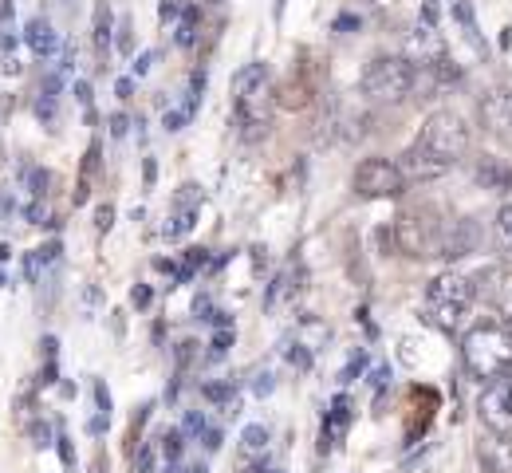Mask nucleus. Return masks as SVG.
I'll use <instances>...</instances> for the list:
<instances>
[{"instance_id": "nucleus-18", "label": "nucleus", "mask_w": 512, "mask_h": 473, "mask_svg": "<svg viewBox=\"0 0 512 473\" xmlns=\"http://www.w3.org/2000/svg\"><path fill=\"white\" fill-rule=\"evenodd\" d=\"M193 217H197V209H178V213H174V217L166 221V229H162V233H166L170 241H178V237H186V233H190V229H193Z\"/></svg>"}, {"instance_id": "nucleus-24", "label": "nucleus", "mask_w": 512, "mask_h": 473, "mask_svg": "<svg viewBox=\"0 0 512 473\" xmlns=\"http://www.w3.org/2000/svg\"><path fill=\"white\" fill-rule=\"evenodd\" d=\"M229 343H233V332H217V336H213V343H209V359H225Z\"/></svg>"}, {"instance_id": "nucleus-38", "label": "nucleus", "mask_w": 512, "mask_h": 473, "mask_svg": "<svg viewBox=\"0 0 512 473\" xmlns=\"http://www.w3.org/2000/svg\"><path fill=\"white\" fill-rule=\"evenodd\" d=\"M75 95H79V103H83L87 115H91V87H87V83H75Z\"/></svg>"}, {"instance_id": "nucleus-36", "label": "nucleus", "mask_w": 512, "mask_h": 473, "mask_svg": "<svg viewBox=\"0 0 512 473\" xmlns=\"http://www.w3.org/2000/svg\"><path fill=\"white\" fill-rule=\"evenodd\" d=\"M154 60H158L154 52H142V56H138V64H134V75H146V71H150V64H154Z\"/></svg>"}, {"instance_id": "nucleus-32", "label": "nucleus", "mask_w": 512, "mask_h": 473, "mask_svg": "<svg viewBox=\"0 0 512 473\" xmlns=\"http://www.w3.org/2000/svg\"><path fill=\"white\" fill-rule=\"evenodd\" d=\"M32 438H36V446H52V442H48V438H52V430H48L44 422H36V426H32Z\"/></svg>"}, {"instance_id": "nucleus-29", "label": "nucleus", "mask_w": 512, "mask_h": 473, "mask_svg": "<svg viewBox=\"0 0 512 473\" xmlns=\"http://www.w3.org/2000/svg\"><path fill=\"white\" fill-rule=\"evenodd\" d=\"M150 300H154V292H150V284H138V288L130 292V304H134V308H150Z\"/></svg>"}, {"instance_id": "nucleus-42", "label": "nucleus", "mask_w": 512, "mask_h": 473, "mask_svg": "<svg viewBox=\"0 0 512 473\" xmlns=\"http://www.w3.org/2000/svg\"><path fill=\"white\" fill-rule=\"evenodd\" d=\"M190 473H209V470H205V466H193V470Z\"/></svg>"}, {"instance_id": "nucleus-12", "label": "nucleus", "mask_w": 512, "mask_h": 473, "mask_svg": "<svg viewBox=\"0 0 512 473\" xmlns=\"http://www.w3.org/2000/svg\"><path fill=\"white\" fill-rule=\"evenodd\" d=\"M469 253H477V225H473V217L453 221L446 233H442V257L446 261H461Z\"/></svg>"}, {"instance_id": "nucleus-8", "label": "nucleus", "mask_w": 512, "mask_h": 473, "mask_svg": "<svg viewBox=\"0 0 512 473\" xmlns=\"http://www.w3.org/2000/svg\"><path fill=\"white\" fill-rule=\"evenodd\" d=\"M477 462L481 473H512V434L485 430L477 442Z\"/></svg>"}, {"instance_id": "nucleus-1", "label": "nucleus", "mask_w": 512, "mask_h": 473, "mask_svg": "<svg viewBox=\"0 0 512 473\" xmlns=\"http://www.w3.org/2000/svg\"><path fill=\"white\" fill-rule=\"evenodd\" d=\"M461 363L477 383H493L512 371V332L505 320H481L461 339Z\"/></svg>"}, {"instance_id": "nucleus-9", "label": "nucleus", "mask_w": 512, "mask_h": 473, "mask_svg": "<svg viewBox=\"0 0 512 473\" xmlns=\"http://www.w3.org/2000/svg\"><path fill=\"white\" fill-rule=\"evenodd\" d=\"M477 115H481V123H485L493 135L512 131V87H497V91H489V95L477 103Z\"/></svg>"}, {"instance_id": "nucleus-13", "label": "nucleus", "mask_w": 512, "mask_h": 473, "mask_svg": "<svg viewBox=\"0 0 512 473\" xmlns=\"http://www.w3.org/2000/svg\"><path fill=\"white\" fill-rule=\"evenodd\" d=\"M304 276L296 269H284V272H276V280L268 284V292H264V308L268 312H280V308H288V304H296V296H300V284Z\"/></svg>"}, {"instance_id": "nucleus-41", "label": "nucleus", "mask_w": 512, "mask_h": 473, "mask_svg": "<svg viewBox=\"0 0 512 473\" xmlns=\"http://www.w3.org/2000/svg\"><path fill=\"white\" fill-rule=\"evenodd\" d=\"M505 324H509V332H512V296H509V320H505Z\"/></svg>"}, {"instance_id": "nucleus-4", "label": "nucleus", "mask_w": 512, "mask_h": 473, "mask_svg": "<svg viewBox=\"0 0 512 473\" xmlns=\"http://www.w3.org/2000/svg\"><path fill=\"white\" fill-rule=\"evenodd\" d=\"M414 146L449 174V170L469 154L473 135H469V123H465L457 111H434V115L422 123V135L414 138Z\"/></svg>"}, {"instance_id": "nucleus-17", "label": "nucleus", "mask_w": 512, "mask_h": 473, "mask_svg": "<svg viewBox=\"0 0 512 473\" xmlns=\"http://www.w3.org/2000/svg\"><path fill=\"white\" fill-rule=\"evenodd\" d=\"M268 426H260V422H253V426H245V434H241V450H245V458H260L264 450H268Z\"/></svg>"}, {"instance_id": "nucleus-19", "label": "nucleus", "mask_w": 512, "mask_h": 473, "mask_svg": "<svg viewBox=\"0 0 512 473\" xmlns=\"http://www.w3.org/2000/svg\"><path fill=\"white\" fill-rule=\"evenodd\" d=\"M284 355H288V363H292L296 371H308V367H312V359H316V351H312V347H308L304 339L288 343V347H284Z\"/></svg>"}, {"instance_id": "nucleus-25", "label": "nucleus", "mask_w": 512, "mask_h": 473, "mask_svg": "<svg viewBox=\"0 0 512 473\" xmlns=\"http://www.w3.org/2000/svg\"><path fill=\"white\" fill-rule=\"evenodd\" d=\"M193 16H197V12H186V20H182V28H178V44H182V48H190L193 40H197V28H193Z\"/></svg>"}, {"instance_id": "nucleus-34", "label": "nucleus", "mask_w": 512, "mask_h": 473, "mask_svg": "<svg viewBox=\"0 0 512 473\" xmlns=\"http://www.w3.org/2000/svg\"><path fill=\"white\" fill-rule=\"evenodd\" d=\"M127 127H130V123H127V115H111V135H115V138H123V135H127Z\"/></svg>"}, {"instance_id": "nucleus-33", "label": "nucleus", "mask_w": 512, "mask_h": 473, "mask_svg": "<svg viewBox=\"0 0 512 473\" xmlns=\"http://www.w3.org/2000/svg\"><path fill=\"white\" fill-rule=\"evenodd\" d=\"M130 44H134V40H130V20H123V24H119V52H123V56L130 52Z\"/></svg>"}, {"instance_id": "nucleus-27", "label": "nucleus", "mask_w": 512, "mask_h": 473, "mask_svg": "<svg viewBox=\"0 0 512 473\" xmlns=\"http://www.w3.org/2000/svg\"><path fill=\"white\" fill-rule=\"evenodd\" d=\"M36 115H40L44 123H52V119H56V99H52V95H40V99H36Z\"/></svg>"}, {"instance_id": "nucleus-21", "label": "nucleus", "mask_w": 512, "mask_h": 473, "mask_svg": "<svg viewBox=\"0 0 512 473\" xmlns=\"http://www.w3.org/2000/svg\"><path fill=\"white\" fill-rule=\"evenodd\" d=\"M162 454H166V462H182V454H186V434H182V430H166Z\"/></svg>"}, {"instance_id": "nucleus-2", "label": "nucleus", "mask_w": 512, "mask_h": 473, "mask_svg": "<svg viewBox=\"0 0 512 473\" xmlns=\"http://www.w3.org/2000/svg\"><path fill=\"white\" fill-rule=\"evenodd\" d=\"M477 300V288H473V276H461V272H442L426 284V324H434L438 332L453 336L469 312V304Z\"/></svg>"}, {"instance_id": "nucleus-30", "label": "nucleus", "mask_w": 512, "mask_h": 473, "mask_svg": "<svg viewBox=\"0 0 512 473\" xmlns=\"http://www.w3.org/2000/svg\"><path fill=\"white\" fill-rule=\"evenodd\" d=\"M138 473H154V450L150 446L138 450Z\"/></svg>"}, {"instance_id": "nucleus-11", "label": "nucleus", "mask_w": 512, "mask_h": 473, "mask_svg": "<svg viewBox=\"0 0 512 473\" xmlns=\"http://www.w3.org/2000/svg\"><path fill=\"white\" fill-rule=\"evenodd\" d=\"M473 178H477V186H485L489 194H509L512 190V166L505 162V158H497V154L477 158Z\"/></svg>"}, {"instance_id": "nucleus-16", "label": "nucleus", "mask_w": 512, "mask_h": 473, "mask_svg": "<svg viewBox=\"0 0 512 473\" xmlns=\"http://www.w3.org/2000/svg\"><path fill=\"white\" fill-rule=\"evenodd\" d=\"M268 83H272L268 64H245V68L233 75V99L245 95V91H256V87H268Z\"/></svg>"}, {"instance_id": "nucleus-6", "label": "nucleus", "mask_w": 512, "mask_h": 473, "mask_svg": "<svg viewBox=\"0 0 512 473\" xmlns=\"http://www.w3.org/2000/svg\"><path fill=\"white\" fill-rule=\"evenodd\" d=\"M351 186L359 198H402L410 182L402 178L394 158H363L351 174Z\"/></svg>"}, {"instance_id": "nucleus-26", "label": "nucleus", "mask_w": 512, "mask_h": 473, "mask_svg": "<svg viewBox=\"0 0 512 473\" xmlns=\"http://www.w3.org/2000/svg\"><path fill=\"white\" fill-rule=\"evenodd\" d=\"M253 391L264 399V395H272L276 391V379H272V371H256V383H253Z\"/></svg>"}, {"instance_id": "nucleus-23", "label": "nucleus", "mask_w": 512, "mask_h": 473, "mask_svg": "<svg viewBox=\"0 0 512 473\" xmlns=\"http://www.w3.org/2000/svg\"><path fill=\"white\" fill-rule=\"evenodd\" d=\"M453 16L465 24V36H469L473 44H481V40H477V24H473V12H469V4H453Z\"/></svg>"}, {"instance_id": "nucleus-28", "label": "nucleus", "mask_w": 512, "mask_h": 473, "mask_svg": "<svg viewBox=\"0 0 512 473\" xmlns=\"http://www.w3.org/2000/svg\"><path fill=\"white\" fill-rule=\"evenodd\" d=\"M111 225H115V209H111V205H99V209H95V229L107 233Z\"/></svg>"}, {"instance_id": "nucleus-22", "label": "nucleus", "mask_w": 512, "mask_h": 473, "mask_svg": "<svg viewBox=\"0 0 512 473\" xmlns=\"http://www.w3.org/2000/svg\"><path fill=\"white\" fill-rule=\"evenodd\" d=\"M205 430H209L205 414H201V410H190V414H186V422H182V434H186V438H201Z\"/></svg>"}, {"instance_id": "nucleus-15", "label": "nucleus", "mask_w": 512, "mask_h": 473, "mask_svg": "<svg viewBox=\"0 0 512 473\" xmlns=\"http://www.w3.org/2000/svg\"><path fill=\"white\" fill-rule=\"evenodd\" d=\"M115 16H111V4L107 0H99L95 4V32H91V40H95V52L99 56H107L111 52V44H115Z\"/></svg>"}, {"instance_id": "nucleus-7", "label": "nucleus", "mask_w": 512, "mask_h": 473, "mask_svg": "<svg viewBox=\"0 0 512 473\" xmlns=\"http://www.w3.org/2000/svg\"><path fill=\"white\" fill-rule=\"evenodd\" d=\"M477 414L489 430H501V434H512V371L485 383L481 399H477Z\"/></svg>"}, {"instance_id": "nucleus-39", "label": "nucleus", "mask_w": 512, "mask_h": 473, "mask_svg": "<svg viewBox=\"0 0 512 473\" xmlns=\"http://www.w3.org/2000/svg\"><path fill=\"white\" fill-rule=\"evenodd\" d=\"M87 430H91V434H103V430H107V414H99V418H91V422H87Z\"/></svg>"}, {"instance_id": "nucleus-5", "label": "nucleus", "mask_w": 512, "mask_h": 473, "mask_svg": "<svg viewBox=\"0 0 512 473\" xmlns=\"http://www.w3.org/2000/svg\"><path fill=\"white\" fill-rule=\"evenodd\" d=\"M359 91L367 103H379V107L406 103L414 95V64L406 56H375L359 79Z\"/></svg>"}, {"instance_id": "nucleus-3", "label": "nucleus", "mask_w": 512, "mask_h": 473, "mask_svg": "<svg viewBox=\"0 0 512 473\" xmlns=\"http://www.w3.org/2000/svg\"><path fill=\"white\" fill-rule=\"evenodd\" d=\"M442 233L446 225L438 221V213L430 205H406L398 217H394V249L410 261H430V257H442Z\"/></svg>"}, {"instance_id": "nucleus-20", "label": "nucleus", "mask_w": 512, "mask_h": 473, "mask_svg": "<svg viewBox=\"0 0 512 473\" xmlns=\"http://www.w3.org/2000/svg\"><path fill=\"white\" fill-rule=\"evenodd\" d=\"M493 229H497V241H501V249H505V253H512V202L497 209V221H493Z\"/></svg>"}, {"instance_id": "nucleus-14", "label": "nucleus", "mask_w": 512, "mask_h": 473, "mask_svg": "<svg viewBox=\"0 0 512 473\" xmlns=\"http://www.w3.org/2000/svg\"><path fill=\"white\" fill-rule=\"evenodd\" d=\"M24 44H28V52H32V56L52 60V56L60 52V32H56L44 16H36V20H28V28H24Z\"/></svg>"}, {"instance_id": "nucleus-31", "label": "nucleus", "mask_w": 512, "mask_h": 473, "mask_svg": "<svg viewBox=\"0 0 512 473\" xmlns=\"http://www.w3.org/2000/svg\"><path fill=\"white\" fill-rule=\"evenodd\" d=\"M95 399H99V414H111V395L103 383H95Z\"/></svg>"}, {"instance_id": "nucleus-10", "label": "nucleus", "mask_w": 512, "mask_h": 473, "mask_svg": "<svg viewBox=\"0 0 512 473\" xmlns=\"http://www.w3.org/2000/svg\"><path fill=\"white\" fill-rule=\"evenodd\" d=\"M406 52H410V64H434V60L446 56V40L438 36L434 24H422L418 20V28L406 36Z\"/></svg>"}, {"instance_id": "nucleus-40", "label": "nucleus", "mask_w": 512, "mask_h": 473, "mask_svg": "<svg viewBox=\"0 0 512 473\" xmlns=\"http://www.w3.org/2000/svg\"><path fill=\"white\" fill-rule=\"evenodd\" d=\"M115 91H119V99H130V91H134V83H130V79H119V87H115Z\"/></svg>"}, {"instance_id": "nucleus-37", "label": "nucleus", "mask_w": 512, "mask_h": 473, "mask_svg": "<svg viewBox=\"0 0 512 473\" xmlns=\"http://www.w3.org/2000/svg\"><path fill=\"white\" fill-rule=\"evenodd\" d=\"M60 458H64V466H75V450H71V442L64 434H60Z\"/></svg>"}, {"instance_id": "nucleus-35", "label": "nucleus", "mask_w": 512, "mask_h": 473, "mask_svg": "<svg viewBox=\"0 0 512 473\" xmlns=\"http://www.w3.org/2000/svg\"><path fill=\"white\" fill-rule=\"evenodd\" d=\"M201 438H205V450H221V430H213V426H209Z\"/></svg>"}]
</instances>
